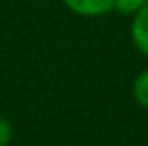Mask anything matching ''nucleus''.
Masks as SVG:
<instances>
[{
  "label": "nucleus",
  "instance_id": "nucleus-5",
  "mask_svg": "<svg viewBox=\"0 0 148 146\" xmlns=\"http://www.w3.org/2000/svg\"><path fill=\"white\" fill-rule=\"evenodd\" d=\"M13 140V125L4 116H0V146H9Z\"/></svg>",
  "mask_w": 148,
  "mask_h": 146
},
{
  "label": "nucleus",
  "instance_id": "nucleus-3",
  "mask_svg": "<svg viewBox=\"0 0 148 146\" xmlns=\"http://www.w3.org/2000/svg\"><path fill=\"white\" fill-rule=\"evenodd\" d=\"M131 90H133V99L137 101V105H142L144 110H148V69H144L142 73H137Z\"/></svg>",
  "mask_w": 148,
  "mask_h": 146
},
{
  "label": "nucleus",
  "instance_id": "nucleus-4",
  "mask_svg": "<svg viewBox=\"0 0 148 146\" xmlns=\"http://www.w3.org/2000/svg\"><path fill=\"white\" fill-rule=\"evenodd\" d=\"M146 4L148 0H114V11H118L122 15H135Z\"/></svg>",
  "mask_w": 148,
  "mask_h": 146
},
{
  "label": "nucleus",
  "instance_id": "nucleus-2",
  "mask_svg": "<svg viewBox=\"0 0 148 146\" xmlns=\"http://www.w3.org/2000/svg\"><path fill=\"white\" fill-rule=\"evenodd\" d=\"M131 39H133V45L137 47V52L148 56V4L142 7L140 11L133 15V22H131Z\"/></svg>",
  "mask_w": 148,
  "mask_h": 146
},
{
  "label": "nucleus",
  "instance_id": "nucleus-1",
  "mask_svg": "<svg viewBox=\"0 0 148 146\" xmlns=\"http://www.w3.org/2000/svg\"><path fill=\"white\" fill-rule=\"evenodd\" d=\"M62 2L69 11L84 17H97L114 11V0H62Z\"/></svg>",
  "mask_w": 148,
  "mask_h": 146
}]
</instances>
